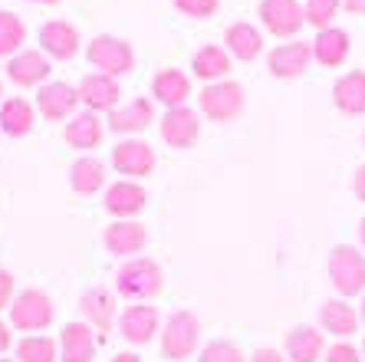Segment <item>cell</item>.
Here are the masks:
<instances>
[{"label": "cell", "mask_w": 365, "mask_h": 362, "mask_svg": "<svg viewBox=\"0 0 365 362\" xmlns=\"http://www.w3.org/2000/svg\"><path fill=\"white\" fill-rule=\"evenodd\" d=\"M165 273L152 257H128L115 270V293L125 296L128 303H145L152 296L162 293Z\"/></svg>", "instance_id": "obj_1"}, {"label": "cell", "mask_w": 365, "mask_h": 362, "mask_svg": "<svg viewBox=\"0 0 365 362\" xmlns=\"http://www.w3.org/2000/svg\"><path fill=\"white\" fill-rule=\"evenodd\" d=\"M162 356L171 362H181L187 356L197 353V346H201V320H197L191 310H175L165 316L162 323Z\"/></svg>", "instance_id": "obj_2"}, {"label": "cell", "mask_w": 365, "mask_h": 362, "mask_svg": "<svg viewBox=\"0 0 365 362\" xmlns=\"http://www.w3.org/2000/svg\"><path fill=\"white\" fill-rule=\"evenodd\" d=\"M326 270H329V283L336 290V296L352 300V296L365 293V253H359L356 247L349 244L332 247Z\"/></svg>", "instance_id": "obj_3"}, {"label": "cell", "mask_w": 365, "mask_h": 362, "mask_svg": "<svg viewBox=\"0 0 365 362\" xmlns=\"http://www.w3.org/2000/svg\"><path fill=\"white\" fill-rule=\"evenodd\" d=\"M53 316H56V306H53L50 293H43L36 286L20 290L10 303V326L20 333H43L53 323Z\"/></svg>", "instance_id": "obj_4"}, {"label": "cell", "mask_w": 365, "mask_h": 362, "mask_svg": "<svg viewBox=\"0 0 365 362\" xmlns=\"http://www.w3.org/2000/svg\"><path fill=\"white\" fill-rule=\"evenodd\" d=\"M86 59H89V66H96L99 73L106 76L119 79L125 73L135 69V50H132V43L119 40V36H96L89 46H86Z\"/></svg>", "instance_id": "obj_5"}, {"label": "cell", "mask_w": 365, "mask_h": 362, "mask_svg": "<svg viewBox=\"0 0 365 362\" xmlns=\"http://www.w3.org/2000/svg\"><path fill=\"white\" fill-rule=\"evenodd\" d=\"M197 109L211 122H234L244 112V86L234 79H221V83L204 86L197 93Z\"/></svg>", "instance_id": "obj_6"}, {"label": "cell", "mask_w": 365, "mask_h": 362, "mask_svg": "<svg viewBox=\"0 0 365 362\" xmlns=\"http://www.w3.org/2000/svg\"><path fill=\"white\" fill-rule=\"evenodd\" d=\"M158 165L155 159V149L145 139H119L112 145V169L125 175L128 181H138V178H148Z\"/></svg>", "instance_id": "obj_7"}, {"label": "cell", "mask_w": 365, "mask_h": 362, "mask_svg": "<svg viewBox=\"0 0 365 362\" xmlns=\"http://www.w3.org/2000/svg\"><path fill=\"white\" fill-rule=\"evenodd\" d=\"M257 14L264 20L267 34L280 36V40L297 36L306 26V14H303V4H299V0H260Z\"/></svg>", "instance_id": "obj_8"}, {"label": "cell", "mask_w": 365, "mask_h": 362, "mask_svg": "<svg viewBox=\"0 0 365 362\" xmlns=\"http://www.w3.org/2000/svg\"><path fill=\"white\" fill-rule=\"evenodd\" d=\"M76 106H79V89L63 83V79L43 83L36 89V109H40V116L46 122H69L76 116Z\"/></svg>", "instance_id": "obj_9"}, {"label": "cell", "mask_w": 365, "mask_h": 362, "mask_svg": "<svg viewBox=\"0 0 365 362\" xmlns=\"http://www.w3.org/2000/svg\"><path fill=\"white\" fill-rule=\"evenodd\" d=\"M79 310H83L86 323L96 329V333H109L115 323H119V293L115 290H106V286H89L83 296H79Z\"/></svg>", "instance_id": "obj_10"}, {"label": "cell", "mask_w": 365, "mask_h": 362, "mask_svg": "<svg viewBox=\"0 0 365 362\" xmlns=\"http://www.w3.org/2000/svg\"><path fill=\"white\" fill-rule=\"evenodd\" d=\"M158 129H162L165 145H171V149L185 152V149H195L197 135H201V116H197L191 106L165 109V116H162V122H158Z\"/></svg>", "instance_id": "obj_11"}, {"label": "cell", "mask_w": 365, "mask_h": 362, "mask_svg": "<svg viewBox=\"0 0 365 362\" xmlns=\"http://www.w3.org/2000/svg\"><path fill=\"white\" fill-rule=\"evenodd\" d=\"M145 204H148L145 188L138 185V181H128V178L112 181V185L106 188V198H102L106 214H112L115 221H135L138 214L145 211Z\"/></svg>", "instance_id": "obj_12"}, {"label": "cell", "mask_w": 365, "mask_h": 362, "mask_svg": "<svg viewBox=\"0 0 365 362\" xmlns=\"http://www.w3.org/2000/svg\"><path fill=\"white\" fill-rule=\"evenodd\" d=\"M309 59H313V43H306V40L280 43L267 56V69L277 79H299L309 69Z\"/></svg>", "instance_id": "obj_13"}, {"label": "cell", "mask_w": 365, "mask_h": 362, "mask_svg": "<svg viewBox=\"0 0 365 362\" xmlns=\"http://www.w3.org/2000/svg\"><path fill=\"white\" fill-rule=\"evenodd\" d=\"M102 244H106V251L112 257L128 261V257H138L145 251L148 231H145L142 221H112L109 228H106V234H102Z\"/></svg>", "instance_id": "obj_14"}, {"label": "cell", "mask_w": 365, "mask_h": 362, "mask_svg": "<svg viewBox=\"0 0 365 362\" xmlns=\"http://www.w3.org/2000/svg\"><path fill=\"white\" fill-rule=\"evenodd\" d=\"M115 329H119V336L125 339L128 346L152 343L155 333H158V310H155V306H148V303L125 306V310L119 313V323H115Z\"/></svg>", "instance_id": "obj_15"}, {"label": "cell", "mask_w": 365, "mask_h": 362, "mask_svg": "<svg viewBox=\"0 0 365 362\" xmlns=\"http://www.w3.org/2000/svg\"><path fill=\"white\" fill-rule=\"evenodd\" d=\"M79 102H83L89 112L102 116V112H112L115 106H122V86L119 79L106 76V73H89L79 83Z\"/></svg>", "instance_id": "obj_16"}, {"label": "cell", "mask_w": 365, "mask_h": 362, "mask_svg": "<svg viewBox=\"0 0 365 362\" xmlns=\"http://www.w3.org/2000/svg\"><path fill=\"white\" fill-rule=\"evenodd\" d=\"M152 122H155L152 99H128L109 112V132L122 135V139H138Z\"/></svg>", "instance_id": "obj_17"}, {"label": "cell", "mask_w": 365, "mask_h": 362, "mask_svg": "<svg viewBox=\"0 0 365 362\" xmlns=\"http://www.w3.org/2000/svg\"><path fill=\"white\" fill-rule=\"evenodd\" d=\"M40 50L50 59H73L79 53V30L66 20H50V24L40 26Z\"/></svg>", "instance_id": "obj_18"}, {"label": "cell", "mask_w": 365, "mask_h": 362, "mask_svg": "<svg viewBox=\"0 0 365 362\" xmlns=\"http://www.w3.org/2000/svg\"><path fill=\"white\" fill-rule=\"evenodd\" d=\"M50 56L43 50H20L17 56H10L7 63V76L10 83L24 86V89H30V86H43L46 83V76H50Z\"/></svg>", "instance_id": "obj_19"}, {"label": "cell", "mask_w": 365, "mask_h": 362, "mask_svg": "<svg viewBox=\"0 0 365 362\" xmlns=\"http://www.w3.org/2000/svg\"><path fill=\"white\" fill-rule=\"evenodd\" d=\"M96 329L89 323H66L60 333V362H93Z\"/></svg>", "instance_id": "obj_20"}, {"label": "cell", "mask_w": 365, "mask_h": 362, "mask_svg": "<svg viewBox=\"0 0 365 362\" xmlns=\"http://www.w3.org/2000/svg\"><path fill=\"white\" fill-rule=\"evenodd\" d=\"M359 323H362L359 310L349 306V300H342V296H332L319 306V326H323V333H329L336 339H349L352 333H359Z\"/></svg>", "instance_id": "obj_21"}, {"label": "cell", "mask_w": 365, "mask_h": 362, "mask_svg": "<svg viewBox=\"0 0 365 362\" xmlns=\"http://www.w3.org/2000/svg\"><path fill=\"white\" fill-rule=\"evenodd\" d=\"M102 135H106V126H102V119L96 116V112H89V109L76 112V116L63 126V139H66V145L69 149H76V152L99 149Z\"/></svg>", "instance_id": "obj_22"}, {"label": "cell", "mask_w": 365, "mask_h": 362, "mask_svg": "<svg viewBox=\"0 0 365 362\" xmlns=\"http://www.w3.org/2000/svg\"><path fill=\"white\" fill-rule=\"evenodd\" d=\"M224 50L237 59V63H254V59L264 53V34H260L254 24L237 20V24H230L227 30H224Z\"/></svg>", "instance_id": "obj_23"}, {"label": "cell", "mask_w": 365, "mask_h": 362, "mask_svg": "<svg viewBox=\"0 0 365 362\" xmlns=\"http://www.w3.org/2000/svg\"><path fill=\"white\" fill-rule=\"evenodd\" d=\"M152 96L162 102L165 109L187 106V99H191V79H187L181 69H175V66L158 69V73L152 76Z\"/></svg>", "instance_id": "obj_24"}, {"label": "cell", "mask_w": 365, "mask_h": 362, "mask_svg": "<svg viewBox=\"0 0 365 362\" xmlns=\"http://www.w3.org/2000/svg\"><path fill=\"white\" fill-rule=\"evenodd\" d=\"M230 63H234V56L224 50L221 43H207V46H201V50L191 56V73H195L204 86H211V83L227 79Z\"/></svg>", "instance_id": "obj_25"}, {"label": "cell", "mask_w": 365, "mask_h": 362, "mask_svg": "<svg viewBox=\"0 0 365 362\" xmlns=\"http://www.w3.org/2000/svg\"><path fill=\"white\" fill-rule=\"evenodd\" d=\"M332 106L342 116H365V69H352L332 83Z\"/></svg>", "instance_id": "obj_26"}, {"label": "cell", "mask_w": 365, "mask_h": 362, "mask_svg": "<svg viewBox=\"0 0 365 362\" xmlns=\"http://www.w3.org/2000/svg\"><path fill=\"white\" fill-rule=\"evenodd\" d=\"M349 50H352V40H349L346 30L339 26H329V30H319L313 40V59L326 69H336L349 59Z\"/></svg>", "instance_id": "obj_27"}, {"label": "cell", "mask_w": 365, "mask_h": 362, "mask_svg": "<svg viewBox=\"0 0 365 362\" xmlns=\"http://www.w3.org/2000/svg\"><path fill=\"white\" fill-rule=\"evenodd\" d=\"M36 126V109L20 96H10V99L0 102V132L10 135V139H24L30 135Z\"/></svg>", "instance_id": "obj_28"}, {"label": "cell", "mask_w": 365, "mask_h": 362, "mask_svg": "<svg viewBox=\"0 0 365 362\" xmlns=\"http://www.w3.org/2000/svg\"><path fill=\"white\" fill-rule=\"evenodd\" d=\"M287 359L289 362H316L326 353V339L316 326H293L287 333Z\"/></svg>", "instance_id": "obj_29"}, {"label": "cell", "mask_w": 365, "mask_h": 362, "mask_svg": "<svg viewBox=\"0 0 365 362\" xmlns=\"http://www.w3.org/2000/svg\"><path fill=\"white\" fill-rule=\"evenodd\" d=\"M102 185H106V165L93 155H79L73 161V169H69V188L83 194V198H89V194L102 191Z\"/></svg>", "instance_id": "obj_30"}, {"label": "cell", "mask_w": 365, "mask_h": 362, "mask_svg": "<svg viewBox=\"0 0 365 362\" xmlns=\"http://www.w3.org/2000/svg\"><path fill=\"white\" fill-rule=\"evenodd\" d=\"M17 362H60V343H53L50 336H24L17 343Z\"/></svg>", "instance_id": "obj_31"}, {"label": "cell", "mask_w": 365, "mask_h": 362, "mask_svg": "<svg viewBox=\"0 0 365 362\" xmlns=\"http://www.w3.org/2000/svg\"><path fill=\"white\" fill-rule=\"evenodd\" d=\"M26 43V26L17 14L0 10V56H17Z\"/></svg>", "instance_id": "obj_32"}, {"label": "cell", "mask_w": 365, "mask_h": 362, "mask_svg": "<svg viewBox=\"0 0 365 362\" xmlns=\"http://www.w3.org/2000/svg\"><path fill=\"white\" fill-rule=\"evenodd\" d=\"M342 0H306L303 4V14H306V24L316 26V34L319 30H329L336 14H339Z\"/></svg>", "instance_id": "obj_33"}, {"label": "cell", "mask_w": 365, "mask_h": 362, "mask_svg": "<svg viewBox=\"0 0 365 362\" xmlns=\"http://www.w3.org/2000/svg\"><path fill=\"white\" fill-rule=\"evenodd\" d=\"M197 362H250V359L240 353L237 343H230V339H211L207 346H201Z\"/></svg>", "instance_id": "obj_34"}, {"label": "cell", "mask_w": 365, "mask_h": 362, "mask_svg": "<svg viewBox=\"0 0 365 362\" xmlns=\"http://www.w3.org/2000/svg\"><path fill=\"white\" fill-rule=\"evenodd\" d=\"M171 4H175L178 14H185V17H191V20H207L221 7V0H171Z\"/></svg>", "instance_id": "obj_35"}, {"label": "cell", "mask_w": 365, "mask_h": 362, "mask_svg": "<svg viewBox=\"0 0 365 362\" xmlns=\"http://www.w3.org/2000/svg\"><path fill=\"white\" fill-rule=\"evenodd\" d=\"M323 362H362V349H356L349 339H339L323 353Z\"/></svg>", "instance_id": "obj_36"}, {"label": "cell", "mask_w": 365, "mask_h": 362, "mask_svg": "<svg viewBox=\"0 0 365 362\" xmlns=\"http://www.w3.org/2000/svg\"><path fill=\"white\" fill-rule=\"evenodd\" d=\"M14 296H17V290H14V273H10V270H0V310H10Z\"/></svg>", "instance_id": "obj_37"}, {"label": "cell", "mask_w": 365, "mask_h": 362, "mask_svg": "<svg viewBox=\"0 0 365 362\" xmlns=\"http://www.w3.org/2000/svg\"><path fill=\"white\" fill-rule=\"evenodd\" d=\"M250 362H289V359L280 349H270V346H267V349H257V353L250 356Z\"/></svg>", "instance_id": "obj_38"}, {"label": "cell", "mask_w": 365, "mask_h": 362, "mask_svg": "<svg viewBox=\"0 0 365 362\" xmlns=\"http://www.w3.org/2000/svg\"><path fill=\"white\" fill-rule=\"evenodd\" d=\"M352 194L359 201H365V165H359L356 175H352Z\"/></svg>", "instance_id": "obj_39"}, {"label": "cell", "mask_w": 365, "mask_h": 362, "mask_svg": "<svg viewBox=\"0 0 365 362\" xmlns=\"http://www.w3.org/2000/svg\"><path fill=\"white\" fill-rule=\"evenodd\" d=\"M10 343H14V336H10V326H7V323H0V356L10 349Z\"/></svg>", "instance_id": "obj_40"}, {"label": "cell", "mask_w": 365, "mask_h": 362, "mask_svg": "<svg viewBox=\"0 0 365 362\" xmlns=\"http://www.w3.org/2000/svg\"><path fill=\"white\" fill-rule=\"evenodd\" d=\"M342 7H346L349 14H359V17H365V0H342Z\"/></svg>", "instance_id": "obj_41"}, {"label": "cell", "mask_w": 365, "mask_h": 362, "mask_svg": "<svg viewBox=\"0 0 365 362\" xmlns=\"http://www.w3.org/2000/svg\"><path fill=\"white\" fill-rule=\"evenodd\" d=\"M112 362H142V356L138 353H119V356H112Z\"/></svg>", "instance_id": "obj_42"}, {"label": "cell", "mask_w": 365, "mask_h": 362, "mask_svg": "<svg viewBox=\"0 0 365 362\" xmlns=\"http://www.w3.org/2000/svg\"><path fill=\"white\" fill-rule=\"evenodd\" d=\"M359 244H362V247H365V218H362V221H359Z\"/></svg>", "instance_id": "obj_43"}, {"label": "cell", "mask_w": 365, "mask_h": 362, "mask_svg": "<svg viewBox=\"0 0 365 362\" xmlns=\"http://www.w3.org/2000/svg\"><path fill=\"white\" fill-rule=\"evenodd\" d=\"M359 320L365 323V293H362V303H359Z\"/></svg>", "instance_id": "obj_44"}, {"label": "cell", "mask_w": 365, "mask_h": 362, "mask_svg": "<svg viewBox=\"0 0 365 362\" xmlns=\"http://www.w3.org/2000/svg\"><path fill=\"white\" fill-rule=\"evenodd\" d=\"M30 4H60V0H30Z\"/></svg>", "instance_id": "obj_45"}, {"label": "cell", "mask_w": 365, "mask_h": 362, "mask_svg": "<svg viewBox=\"0 0 365 362\" xmlns=\"http://www.w3.org/2000/svg\"><path fill=\"white\" fill-rule=\"evenodd\" d=\"M362 362H365V339H362Z\"/></svg>", "instance_id": "obj_46"}, {"label": "cell", "mask_w": 365, "mask_h": 362, "mask_svg": "<svg viewBox=\"0 0 365 362\" xmlns=\"http://www.w3.org/2000/svg\"><path fill=\"white\" fill-rule=\"evenodd\" d=\"M0 362H14V359H0Z\"/></svg>", "instance_id": "obj_47"}, {"label": "cell", "mask_w": 365, "mask_h": 362, "mask_svg": "<svg viewBox=\"0 0 365 362\" xmlns=\"http://www.w3.org/2000/svg\"><path fill=\"white\" fill-rule=\"evenodd\" d=\"M0 96H4V86H0Z\"/></svg>", "instance_id": "obj_48"}, {"label": "cell", "mask_w": 365, "mask_h": 362, "mask_svg": "<svg viewBox=\"0 0 365 362\" xmlns=\"http://www.w3.org/2000/svg\"><path fill=\"white\" fill-rule=\"evenodd\" d=\"M362 142H365V139H362Z\"/></svg>", "instance_id": "obj_49"}]
</instances>
